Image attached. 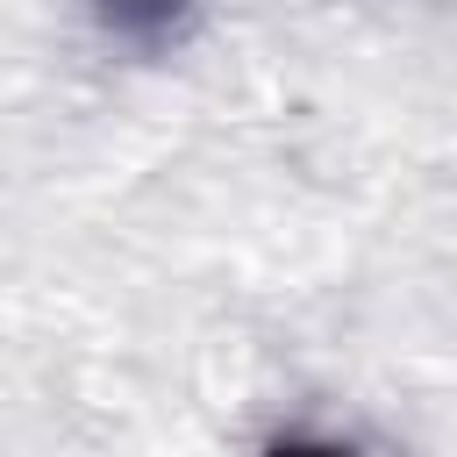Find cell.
<instances>
[{
	"mask_svg": "<svg viewBox=\"0 0 457 457\" xmlns=\"http://www.w3.org/2000/svg\"><path fill=\"white\" fill-rule=\"evenodd\" d=\"M100 29H114L121 43H143V50H164L186 36L193 21V0H86Z\"/></svg>",
	"mask_w": 457,
	"mask_h": 457,
	"instance_id": "cell-1",
	"label": "cell"
}]
</instances>
